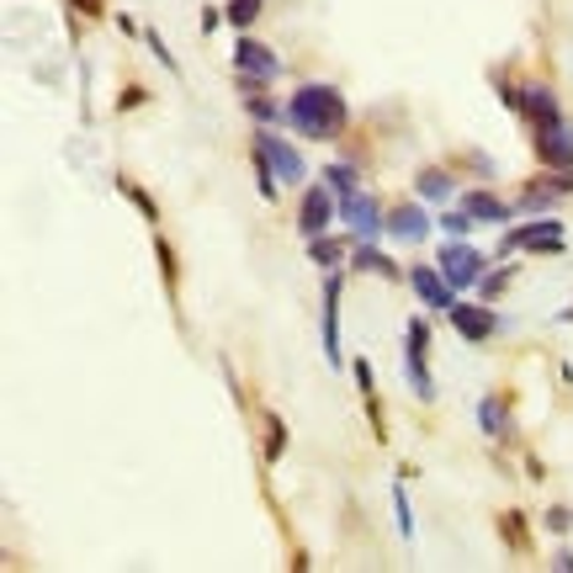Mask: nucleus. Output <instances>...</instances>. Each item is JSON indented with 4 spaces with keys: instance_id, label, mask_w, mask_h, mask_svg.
<instances>
[{
    "instance_id": "obj_3",
    "label": "nucleus",
    "mask_w": 573,
    "mask_h": 573,
    "mask_svg": "<svg viewBox=\"0 0 573 573\" xmlns=\"http://www.w3.org/2000/svg\"><path fill=\"white\" fill-rule=\"evenodd\" d=\"M404 382L419 404H436V377H430V325L410 319L404 325Z\"/></svg>"
},
{
    "instance_id": "obj_15",
    "label": "nucleus",
    "mask_w": 573,
    "mask_h": 573,
    "mask_svg": "<svg viewBox=\"0 0 573 573\" xmlns=\"http://www.w3.org/2000/svg\"><path fill=\"white\" fill-rule=\"evenodd\" d=\"M456 207H462L473 223H510V218H515V203H504L493 186H473V192H462Z\"/></svg>"
},
{
    "instance_id": "obj_22",
    "label": "nucleus",
    "mask_w": 573,
    "mask_h": 573,
    "mask_svg": "<svg viewBox=\"0 0 573 573\" xmlns=\"http://www.w3.org/2000/svg\"><path fill=\"white\" fill-rule=\"evenodd\" d=\"M351 371H356V388H362V404H367V414H371V430L382 436V430H388V419H382V404H377V382H371V362H351Z\"/></svg>"
},
{
    "instance_id": "obj_36",
    "label": "nucleus",
    "mask_w": 573,
    "mask_h": 573,
    "mask_svg": "<svg viewBox=\"0 0 573 573\" xmlns=\"http://www.w3.org/2000/svg\"><path fill=\"white\" fill-rule=\"evenodd\" d=\"M223 22H229V16H223V5H207V11H203V33H218Z\"/></svg>"
},
{
    "instance_id": "obj_5",
    "label": "nucleus",
    "mask_w": 573,
    "mask_h": 573,
    "mask_svg": "<svg viewBox=\"0 0 573 573\" xmlns=\"http://www.w3.org/2000/svg\"><path fill=\"white\" fill-rule=\"evenodd\" d=\"M436 266H441V277H447L456 292H478L484 271H489V255L478 245H467V240H447V245L436 249Z\"/></svg>"
},
{
    "instance_id": "obj_19",
    "label": "nucleus",
    "mask_w": 573,
    "mask_h": 573,
    "mask_svg": "<svg viewBox=\"0 0 573 573\" xmlns=\"http://www.w3.org/2000/svg\"><path fill=\"white\" fill-rule=\"evenodd\" d=\"M414 197H419V203H451V197H456V175H451L447 164H419V170H414V186H410Z\"/></svg>"
},
{
    "instance_id": "obj_30",
    "label": "nucleus",
    "mask_w": 573,
    "mask_h": 573,
    "mask_svg": "<svg viewBox=\"0 0 573 573\" xmlns=\"http://www.w3.org/2000/svg\"><path fill=\"white\" fill-rule=\"evenodd\" d=\"M499 536H504L515 552H526V547H532V541H526V515H521V510H504V515H499Z\"/></svg>"
},
{
    "instance_id": "obj_7",
    "label": "nucleus",
    "mask_w": 573,
    "mask_h": 573,
    "mask_svg": "<svg viewBox=\"0 0 573 573\" xmlns=\"http://www.w3.org/2000/svg\"><path fill=\"white\" fill-rule=\"evenodd\" d=\"M340 223V197L329 192L325 181H308L303 186V197H297V240L308 245V240H319Z\"/></svg>"
},
{
    "instance_id": "obj_10",
    "label": "nucleus",
    "mask_w": 573,
    "mask_h": 573,
    "mask_svg": "<svg viewBox=\"0 0 573 573\" xmlns=\"http://www.w3.org/2000/svg\"><path fill=\"white\" fill-rule=\"evenodd\" d=\"M234 75H240V81H255V85H277L282 81V59H277L271 42L240 33V42H234Z\"/></svg>"
},
{
    "instance_id": "obj_16",
    "label": "nucleus",
    "mask_w": 573,
    "mask_h": 573,
    "mask_svg": "<svg viewBox=\"0 0 573 573\" xmlns=\"http://www.w3.org/2000/svg\"><path fill=\"white\" fill-rule=\"evenodd\" d=\"M478 430L489 436V441H510L515 436V410H510V393H484L478 399Z\"/></svg>"
},
{
    "instance_id": "obj_37",
    "label": "nucleus",
    "mask_w": 573,
    "mask_h": 573,
    "mask_svg": "<svg viewBox=\"0 0 573 573\" xmlns=\"http://www.w3.org/2000/svg\"><path fill=\"white\" fill-rule=\"evenodd\" d=\"M144 96H149L144 85H127V90H123V101H118V112H127V107H144Z\"/></svg>"
},
{
    "instance_id": "obj_4",
    "label": "nucleus",
    "mask_w": 573,
    "mask_h": 573,
    "mask_svg": "<svg viewBox=\"0 0 573 573\" xmlns=\"http://www.w3.org/2000/svg\"><path fill=\"white\" fill-rule=\"evenodd\" d=\"M447 325L467 340V345H489V340H499V329H504V319L493 314V303H484V297H473V292H462L456 303H451Z\"/></svg>"
},
{
    "instance_id": "obj_13",
    "label": "nucleus",
    "mask_w": 573,
    "mask_h": 573,
    "mask_svg": "<svg viewBox=\"0 0 573 573\" xmlns=\"http://www.w3.org/2000/svg\"><path fill=\"white\" fill-rule=\"evenodd\" d=\"M430 229H436V218H430V203H419V197H404V203L388 207V240H399V245H425L430 240Z\"/></svg>"
},
{
    "instance_id": "obj_1",
    "label": "nucleus",
    "mask_w": 573,
    "mask_h": 573,
    "mask_svg": "<svg viewBox=\"0 0 573 573\" xmlns=\"http://www.w3.org/2000/svg\"><path fill=\"white\" fill-rule=\"evenodd\" d=\"M282 107H286V127L297 138H308V144H334L351 127V101H345L340 85L329 81H303Z\"/></svg>"
},
{
    "instance_id": "obj_17",
    "label": "nucleus",
    "mask_w": 573,
    "mask_h": 573,
    "mask_svg": "<svg viewBox=\"0 0 573 573\" xmlns=\"http://www.w3.org/2000/svg\"><path fill=\"white\" fill-rule=\"evenodd\" d=\"M521 90H526V107H521V123L526 127H541V123H552V118H563V101H558L552 81H521Z\"/></svg>"
},
{
    "instance_id": "obj_34",
    "label": "nucleus",
    "mask_w": 573,
    "mask_h": 573,
    "mask_svg": "<svg viewBox=\"0 0 573 573\" xmlns=\"http://www.w3.org/2000/svg\"><path fill=\"white\" fill-rule=\"evenodd\" d=\"M144 42H149V53H155V59H160L164 70H170V75H181V64H175V53H170V48H164V38H160V33H155V27H149V33H144Z\"/></svg>"
},
{
    "instance_id": "obj_28",
    "label": "nucleus",
    "mask_w": 573,
    "mask_h": 573,
    "mask_svg": "<svg viewBox=\"0 0 573 573\" xmlns=\"http://www.w3.org/2000/svg\"><path fill=\"white\" fill-rule=\"evenodd\" d=\"M515 282V266H493V271H484V282H478V292L473 297H484V303H499V292Z\"/></svg>"
},
{
    "instance_id": "obj_21",
    "label": "nucleus",
    "mask_w": 573,
    "mask_h": 573,
    "mask_svg": "<svg viewBox=\"0 0 573 573\" xmlns=\"http://www.w3.org/2000/svg\"><path fill=\"white\" fill-rule=\"evenodd\" d=\"M319 181H325V186L334 192V197H356V192H362V170H356L351 160L325 164V170H319Z\"/></svg>"
},
{
    "instance_id": "obj_20",
    "label": "nucleus",
    "mask_w": 573,
    "mask_h": 573,
    "mask_svg": "<svg viewBox=\"0 0 573 573\" xmlns=\"http://www.w3.org/2000/svg\"><path fill=\"white\" fill-rule=\"evenodd\" d=\"M351 249H356L351 234H345V240H340V234H319V240H308V260H314V266H325V271H334V266H345V260H351Z\"/></svg>"
},
{
    "instance_id": "obj_31",
    "label": "nucleus",
    "mask_w": 573,
    "mask_h": 573,
    "mask_svg": "<svg viewBox=\"0 0 573 573\" xmlns=\"http://www.w3.org/2000/svg\"><path fill=\"white\" fill-rule=\"evenodd\" d=\"M393 521H399V536L414 541V510H410V489L404 484H393Z\"/></svg>"
},
{
    "instance_id": "obj_29",
    "label": "nucleus",
    "mask_w": 573,
    "mask_h": 573,
    "mask_svg": "<svg viewBox=\"0 0 573 573\" xmlns=\"http://www.w3.org/2000/svg\"><path fill=\"white\" fill-rule=\"evenodd\" d=\"M155 255H160V277H164V286L175 292V286H181V260H175V245H170L164 234H155Z\"/></svg>"
},
{
    "instance_id": "obj_38",
    "label": "nucleus",
    "mask_w": 573,
    "mask_h": 573,
    "mask_svg": "<svg viewBox=\"0 0 573 573\" xmlns=\"http://www.w3.org/2000/svg\"><path fill=\"white\" fill-rule=\"evenodd\" d=\"M552 569H558V573H573V552H569V547H558V552H552Z\"/></svg>"
},
{
    "instance_id": "obj_24",
    "label": "nucleus",
    "mask_w": 573,
    "mask_h": 573,
    "mask_svg": "<svg viewBox=\"0 0 573 573\" xmlns=\"http://www.w3.org/2000/svg\"><path fill=\"white\" fill-rule=\"evenodd\" d=\"M249 164H255V186H260V203H277V197H282V181H277V170H271V160L249 149Z\"/></svg>"
},
{
    "instance_id": "obj_23",
    "label": "nucleus",
    "mask_w": 573,
    "mask_h": 573,
    "mask_svg": "<svg viewBox=\"0 0 573 573\" xmlns=\"http://www.w3.org/2000/svg\"><path fill=\"white\" fill-rule=\"evenodd\" d=\"M260 430H266V462H282L286 456V419L282 414H260Z\"/></svg>"
},
{
    "instance_id": "obj_18",
    "label": "nucleus",
    "mask_w": 573,
    "mask_h": 573,
    "mask_svg": "<svg viewBox=\"0 0 573 573\" xmlns=\"http://www.w3.org/2000/svg\"><path fill=\"white\" fill-rule=\"evenodd\" d=\"M351 271H362V277H382V282H410V266H399L388 249H377V245L351 249Z\"/></svg>"
},
{
    "instance_id": "obj_8",
    "label": "nucleus",
    "mask_w": 573,
    "mask_h": 573,
    "mask_svg": "<svg viewBox=\"0 0 573 573\" xmlns=\"http://www.w3.org/2000/svg\"><path fill=\"white\" fill-rule=\"evenodd\" d=\"M340 223L356 245H377L388 234V207L377 203L371 192H356V197H340Z\"/></svg>"
},
{
    "instance_id": "obj_35",
    "label": "nucleus",
    "mask_w": 573,
    "mask_h": 573,
    "mask_svg": "<svg viewBox=\"0 0 573 573\" xmlns=\"http://www.w3.org/2000/svg\"><path fill=\"white\" fill-rule=\"evenodd\" d=\"M70 5H75V16H85V22H96V16H107V11H101L107 0H70Z\"/></svg>"
},
{
    "instance_id": "obj_11",
    "label": "nucleus",
    "mask_w": 573,
    "mask_h": 573,
    "mask_svg": "<svg viewBox=\"0 0 573 573\" xmlns=\"http://www.w3.org/2000/svg\"><path fill=\"white\" fill-rule=\"evenodd\" d=\"M532 155L541 170H573V123L552 118V123L532 127Z\"/></svg>"
},
{
    "instance_id": "obj_33",
    "label": "nucleus",
    "mask_w": 573,
    "mask_h": 573,
    "mask_svg": "<svg viewBox=\"0 0 573 573\" xmlns=\"http://www.w3.org/2000/svg\"><path fill=\"white\" fill-rule=\"evenodd\" d=\"M541 526H547L552 536H569L573 532V510H569V504H552V510L541 515Z\"/></svg>"
},
{
    "instance_id": "obj_2",
    "label": "nucleus",
    "mask_w": 573,
    "mask_h": 573,
    "mask_svg": "<svg viewBox=\"0 0 573 573\" xmlns=\"http://www.w3.org/2000/svg\"><path fill=\"white\" fill-rule=\"evenodd\" d=\"M563 240H569V229L558 223V212H536L532 223L504 229L493 255H504V260H510V255H521V249H526V255H558V249H563Z\"/></svg>"
},
{
    "instance_id": "obj_27",
    "label": "nucleus",
    "mask_w": 573,
    "mask_h": 573,
    "mask_svg": "<svg viewBox=\"0 0 573 573\" xmlns=\"http://www.w3.org/2000/svg\"><path fill=\"white\" fill-rule=\"evenodd\" d=\"M260 11H266V0H229V5H223V16H229L240 33H249V27L260 22Z\"/></svg>"
},
{
    "instance_id": "obj_9",
    "label": "nucleus",
    "mask_w": 573,
    "mask_h": 573,
    "mask_svg": "<svg viewBox=\"0 0 573 573\" xmlns=\"http://www.w3.org/2000/svg\"><path fill=\"white\" fill-rule=\"evenodd\" d=\"M563 197H573V170H536L515 197V212H532V218L536 212H558Z\"/></svg>"
},
{
    "instance_id": "obj_6",
    "label": "nucleus",
    "mask_w": 573,
    "mask_h": 573,
    "mask_svg": "<svg viewBox=\"0 0 573 573\" xmlns=\"http://www.w3.org/2000/svg\"><path fill=\"white\" fill-rule=\"evenodd\" d=\"M249 149L271 160V170H277V181H282V186H292V192H297V186H308V160L297 155V144H286L277 127H255Z\"/></svg>"
},
{
    "instance_id": "obj_12",
    "label": "nucleus",
    "mask_w": 573,
    "mask_h": 573,
    "mask_svg": "<svg viewBox=\"0 0 573 573\" xmlns=\"http://www.w3.org/2000/svg\"><path fill=\"white\" fill-rule=\"evenodd\" d=\"M340 297H345V277L340 271H325V292H319V340H325V362L340 371L345 351H340Z\"/></svg>"
},
{
    "instance_id": "obj_26",
    "label": "nucleus",
    "mask_w": 573,
    "mask_h": 573,
    "mask_svg": "<svg viewBox=\"0 0 573 573\" xmlns=\"http://www.w3.org/2000/svg\"><path fill=\"white\" fill-rule=\"evenodd\" d=\"M489 81H493V90H499V107H504L510 118H521V107H526V90H521V81H504L499 70H493Z\"/></svg>"
},
{
    "instance_id": "obj_32",
    "label": "nucleus",
    "mask_w": 573,
    "mask_h": 573,
    "mask_svg": "<svg viewBox=\"0 0 573 573\" xmlns=\"http://www.w3.org/2000/svg\"><path fill=\"white\" fill-rule=\"evenodd\" d=\"M436 229H447V240H467V234H473L478 223H473V218H467L462 207H451V212H441V218H436Z\"/></svg>"
},
{
    "instance_id": "obj_25",
    "label": "nucleus",
    "mask_w": 573,
    "mask_h": 573,
    "mask_svg": "<svg viewBox=\"0 0 573 573\" xmlns=\"http://www.w3.org/2000/svg\"><path fill=\"white\" fill-rule=\"evenodd\" d=\"M118 192H123L127 203H133L138 212H144V223H160V207H155V197H149V192H144L138 181H127V175H118Z\"/></svg>"
},
{
    "instance_id": "obj_14",
    "label": "nucleus",
    "mask_w": 573,
    "mask_h": 573,
    "mask_svg": "<svg viewBox=\"0 0 573 573\" xmlns=\"http://www.w3.org/2000/svg\"><path fill=\"white\" fill-rule=\"evenodd\" d=\"M410 286H414V297H419L430 314H451V303L462 297V292L441 277V266H410Z\"/></svg>"
}]
</instances>
